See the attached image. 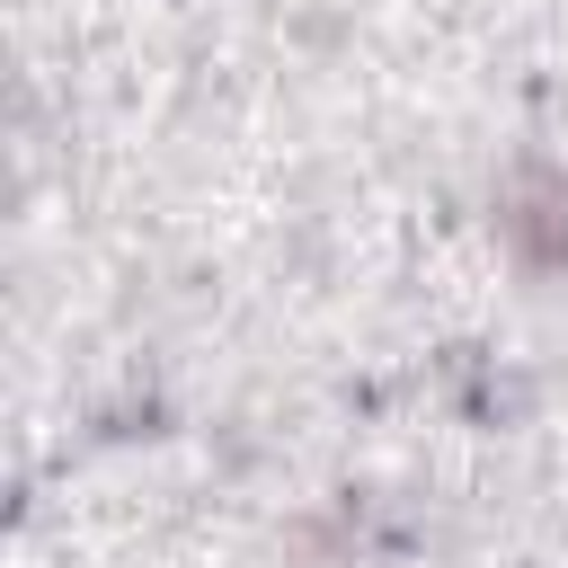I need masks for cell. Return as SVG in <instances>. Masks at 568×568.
Returning a JSON list of instances; mask_svg holds the SVG:
<instances>
[{
	"label": "cell",
	"instance_id": "6da1fadb",
	"mask_svg": "<svg viewBox=\"0 0 568 568\" xmlns=\"http://www.w3.org/2000/svg\"><path fill=\"white\" fill-rule=\"evenodd\" d=\"M506 240H515L532 266H559V257H568V178L524 169L515 195H506Z\"/></svg>",
	"mask_w": 568,
	"mask_h": 568
}]
</instances>
